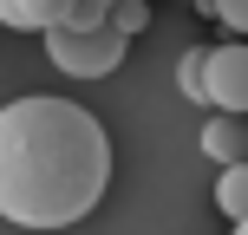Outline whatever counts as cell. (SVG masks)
I'll use <instances>...</instances> for the list:
<instances>
[{
  "mask_svg": "<svg viewBox=\"0 0 248 235\" xmlns=\"http://www.w3.org/2000/svg\"><path fill=\"white\" fill-rule=\"evenodd\" d=\"M111 189V131L72 98L26 92L0 105V222L72 229Z\"/></svg>",
  "mask_w": 248,
  "mask_h": 235,
  "instance_id": "6da1fadb",
  "label": "cell"
},
{
  "mask_svg": "<svg viewBox=\"0 0 248 235\" xmlns=\"http://www.w3.org/2000/svg\"><path fill=\"white\" fill-rule=\"evenodd\" d=\"M39 46H46V59L59 65L65 78H111L124 65V39L111 26H98V33H65V26H52V33H39Z\"/></svg>",
  "mask_w": 248,
  "mask_h": 235,
  "instance_id": "7a4b0ae2",
  "label": "cell"
},
{
  "mask_svg": "<svg viewBox=\"0 0 248 235\" xmlns=\"http://www.w3.org/2000/svg\"><path fill=\"white\" fill-rule=\"evenodd\" d=\"M209 111L248 118V39L209 46Z\"/></svg>",
  "mask_w": 248,
  "mask_h": 235,
  "instance_id": "3957f363",
  "label": "cell"
},
{
  "mask_svg": "<svg viewBox=\"0 0 248 235\" xmlns=\"http://www.w3.org/2000/svg\"><path fill=\"white\" fill-rule=\"evenodd\" d=\"M202 157H216V170H229V163H248V118H229V111H209L196 131Z\"/></svg>",
  "mask_w": 248,
  "mask_h": 235,
  "instance_id": "277c9868",
  "label": "cell"
},
{
  "mask_svg": "<svg viewBox=\"0 0 248 235\" xmlns=\"http://www.w3.org/2000/svg\"><path fill=\"white\" fill-rule=\"evenodd\" d=\"M65 13H72V0H0V26H13V33H52V26H65Z\"/></svg>",
  "mask_w": 248,
  "mask_h": 235,
  "instance_id": "5b68a950",
  "label": "cell"
},
{
  "mask_svg": "<svg viewBox=\"0 0 248 235\" xmlns=\"http://www.w3.org/2000/svg\"><path fill=\"white\" fill-rule=\"evenodd\" d=\"M216 209H222L229 222H248V163L216 170Z\"/></svg>",
  "mask_w": 248,
  "mask_h": 235,
  "instance_id": "8992f818",
  "label": "cell"
},
{
  "mask_svg": "<svg viewBox=\"0 0 248 235\" xmlns=\"http://www.w3.org/2000/svg\"><path fill=\"white\" fill-rule=\"evenodd\" d=\"M176 92H183L189 105H209V46H189L183 59H176Z\"/></svg>",
  "mask_w": 248,
  "mask_h": 235,
  "instance_id": "52a82bcc",
  "label": "cell"
},
{
  "mask_svg": "<svg viewBox=\"0 0 248 235\" xmlns=\"http://www.w3.org/2000/svg\"><path fill=\"white\" fill-rule=\"evenodd\" d=\"M105 26H111L124 46H131V39L150 26V0H111V20H105Z\"/></svg>",
  "mask_w": 248,
  "mask_h": 235,
  "instance_id": "ba28073f",
  "label": "cell"
},
{
  "mask_svg": "<svg viewBox=\"0 0 248 235\" xmlns=\"http://www.w3.org/2000/svg\"><path fill=\"white\" fill-rule=\"evenodd\" d=\"M105 20H111V0H72V13H65V33H98Z\"/></svg>",
  "mask_w": 248,
  "mask_h": 235,
  "instance_id": "9c48e42d",
  "label": "cell"
},
{
  "mask_svg": "<svg viewBox=\"0 0 248 235\" xmlns=\"http://www.w3.org/2000/svg\"><path fill=\"white\" fill-rule=\"evenodd\" d=\"M196 7L209 13V20H222L235 39H248V0H196Z\"/></svg>",
  "mask_w": 248,
  "mask_h": 235,
  "instance_id": "30bf717a",
  "label": "cell"
},
{
  "mask_svg": "<svg viewBox=\"0 0 248 235\" xmlns=\"http://www.w3.org/2000/svg\"><path fill=\"white\" fill-rule=\"evenodd\" d=\"M229 235H248V222H235V229H229Z\"/></svg>",
  "mask_w": 248,
  "mask_h": 235,
  "instance_id": "8fae6325",
  "label": "cell"
}]
</instances>
